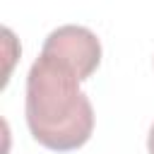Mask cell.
I'll list each match as a JSON object with an SVG mask.
<instances>
[{
    "mask_svg": "<svg viewBox=\"0 0 154 154\" xmlns=\"http://www.w3.org/2000/svg\"><path fill=\"white\" fill-rule=\"evenodd\" d=\"M41 55L70 70L79 82H84L96 72L101 63V43L91 29L65 24V26L53 29L46 36Z\"/></svg>",
    "mask_w": 154,
    "mask_h": 154,
    "instance_id": "cell-2",
    "label": "cell"
},
{
    "mask_svg": "<svg viewBox=\"0 0 154 154\" xmlns=\"http://www.w3.org/2000/svg\"><path fill=\"white\" fill-rule=\"evenodd\" d=\"M24 113L31 137L53 152L79 149L94 132V108L79 79L46 55L29 67Z\"/></svg>",
    "mask_w": 154,
    "mask_h": 154,
    "instance_id": "cell-1",
    "label": "cell"
},
{
    "mask_svg": "<svg viewBox=\"0 0 154 154\" xmlns=\"http://www.w3.org/2000/svg\"><path fill=\"white\" fill-rule=\"evenodd\" d=\"M147 149H149V154H154V123H152V128H149V137H147Z\"/></svg>",
    "mask_w": 154,
    "mask_h": 154,
    "instance_id": "cell-3",
    "label": "cell"
}]
</instances>
